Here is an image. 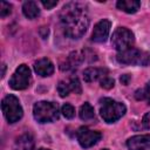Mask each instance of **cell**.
I'll use <instances>...</instances> for the list:
<instances>
[{
  "label": "cell",
  "mask_w": 150,
  "mask_h": 150,
  "mask_svg": "<svg viewBox=\"0 0 150 150\" xmlns=\"http://www.w3.org/2000/svg\"><path fill=\"white\" fill-rule=\"evenodd\" d=\"M125 105L121 102H117L109 97H104L101 100L100 114L107 123H114L120 120L125 114Z\"/></svg>",
  "instance_id": "obj_2"
},
{
  "label": "cell",
  "mask_w": 150,
  "mask_h": 150,
  "mask_svg": "<svg viewBox=\"0 0 150 150\" xmlns=\"http://www.w3.org/2000/svg\"><path fill=\"white\" fill-rule=\"evenodd\" d=\"M1 108H2L4 116L6 117V120L9 123H15L22 117V114H23L22 107H21L18 97L14 95L9 94L6 97H4Z\"/></svg>",
  "instance_id": "obj_5"
},
{
  "label": "cell",
  "mask_w": 150,
  "mask_h": 150,
  "mask_svg": "<svg viewBox=\"0 0 150 150\" xmlns=\"http://www.w3.org/2000/svg\"><path fill=\"white\" fill-rule=\"evenodd\" d=\"M32 81L30 69L26 64H20L9 80V87L14 90H22L29 87Z\"/></svg>",
  "instance_id": "obj_7"
},
{
  "label": "cell",
  "mask_w": 150,
  "mask_h": 150,
  "mask_svg": "<svg viewBox=\"0 0 150 150\" xmlns=\"http://www.w3.org/2000/svg\"><path fill=\"white\" fill-rule=\"evenodd\" d=\"M11 12H12V5L9 2L1 1L0 2V16L1 18H5V16L9 15Z\"/></svg>",
  "instance_id": "obj_22"
},
{
  "label": "cell",
  "mask_w": 150,
  "mask_h": 150,
  "mask_svg": "<svg viewBox=\"0 0 150 150\" xmlns=\"http://www.w3.org/2000/svg\"><path fill=\"white\" fill-rule=\"evenodd\" d=\"M116 6H117L118 9H121V11H123L125 13L134 14L139 8L141 2L137 1V0H120V1H117Z\"/></svg>",
  "instance_id": "obj_15"
},
{
  "label": "cell",
  "mask_w": 150,
  "mask_h": 150,
  "mask_svg": "<svg viewBox=\"0 0 150 150\" xmlns=\"http://www.w3.org/2000/svg\"><path fill=\"white\" fill-rule=\"evenodd\" d=\"M76 137H77V141L82 148H90V146L95 145L101 139L102 134L98 131L91 130L87 127H81L77 130Z\"/></svg>",
  "instance_id": "obj_8"
},
{
  "label": "cell",
  "mask_w": 150,
  "mask_h": 150,
  "mask_svg": "<svg viewBox=\"0 0 150 150\" xmlns=\"http://www.w3.org/2000/svg\"><path fill=\"white\" fill-rule=\"evenodd\" d=\"M60 21L66 36L80 39L89 26V16L86 6L80 2H68L60 12Z\"/></svg>",
  "instance_id": "obj_1"
},
{
  "label": "cell",
  "mask_w": 150,
  "mask_h": 150,
  "mask_svg": "<svg viewBox=\"0 0 150 150\" xmlns=\"http://www.w3.org/2000/svg\"><path fill=\"white\" fill-rule=\"evenodd\" d=\"M69 86H70V90L74 91L75 94H81V84H80V81L76 76H73L69 79Z\"/></svg>",
  "instance_id": "obj_21"
},
{
  "label": "cell",
  "mask_w": 150,
  "mask_h": 150,
  "mask_svg": "<svg viewBox=\"0 0 150 150\" xmlns=\"http://www.w3.org/2000/svg\"><path fill=\"white\" fill-rule=\"evenodd\" d=\"M79 115H80V118L82 121H89V120H93L95 117V111H94V108L88 102H86L84 104L81 105Z\"/></svg>",
  "instance_id": "obj_17"
},
{
  "label": "cell",
  "mask_w": 150,
  "mask_h": 150,
  "mask_svg": "<svg viewBox=\"0 0 150 150\" xmlns=\"http://www.w3.org/2000/svg\"><path fill=\"white\" fill-rule=\"evenodd\" d=\"M135 97L136 100L141 101V100H145L148 102V104H150V81L146 82V84L141 88V89H137L135 91Z\"/></svg>",
  "instance_id": "obj_18"
},
{
  "label": "cell",
  "mask_w": 150,
  "mask_h": 150,
  "mask_svg": "<svg viewBox=\"0 0 150 150\" xmlns=\"http://www.w3.org/2000/svg\"><path fill=\"white\" fill-rule=\"evenodd\" d=\"M23 15L28 19H35L40 15V8L35 1H26L22 5Z\"/></svg>",
  "instance_id": "obj_16"
},
{
  "label": "cell",
  "mask_w": 150,
  "mask_h": 150,
  "mask_svg": "<svg viewBox=\"0 0 150 150\" xmlns=\"http://www.w3.org/2000/svg\"><path fill=\"white\" fill-rule=\"evenodd\" d=\"M14 150H34V138L30 134H23L16 138Z\"/></svg>",
  "instance_id": "obj_14"
},
{
  "label": "cell",
  "mask_w": 150,
  "mask_h": 150,
  "mask_svg": "<svg viewBox=\"0 0 150 150\" xmlns=\"http://www.w3.org/2000/svg\"><path fill=\"white\" fill-rule=\"evenodd\" d=\"M110 25H111L110 21L107 19L100 20L94 27L91 40L95 42H105L109 35V32H110Z\"/></svg>",
  "instance_id": "obj_9"
},
{
  "label": "cell",
  "mask_w": 150,
  "mask_h": 150,
  "mask_svg": "<svg viewBox=\"0 0 150 150\" xmlns=\"http://www.w3.org/2000/svg\"><path fill=\"white\" fill-rule=\"evenodd\" d=\"M103 150H108V149H103Z\"/></svg>",
  "instance_id": "obj_29"
},
{
  "label": "cell",
  "mask_w": 150,
  "mask_h": 150,
  "mask_svg": "<svg viewBox=\"0 0 150 150\" xmlns=\"http://www.w3.org/2000/svg\"><path fill=\"white\" fill-rule=\"evenodd\" d=\"M134 42H135V38H134L132 32L125 27H118L112 33L111 45L118 52H123V50L131 48Z\"/></svg>",
  "instance_id": "obj_6"
},
{
  "label": "cell",
  "mask_w": 150,
  "mask_h": 150,
  "mask_svg": "<svg viewBox=\"0 0 150 150\" xmlns=\"http://www.w3.org/2000/svg\"><path fill=\"white\" fill-rule=\"evenodd\" d=\"M34 70L40 76H50L54 73V64L47 57H42L34 63Z\"/></svg>",
  "instance_id": "obj_12"
},
{
  "label": "cell",
  "mask_w": 150,
  "mask_h": 150,
  "mask_svg": "<svg viewBox=\"0 0 150 150\" xmlns=\"http://www.w3.org/2000/svg\"><path fill=\"white\" fill-rule=\"evenodd\" d=\"M5 75V64H2V76Z\"/></svg>",
  "instance_id": "obj_27"
},
{
  "label": "cell",
  "mask_w": 150,
  "mask_h": 150,
  "mask_svg": "<svg viewBox=\"0 0 150 150\" xmlns=\"http://www.w3.org/2000/svg\"><path fill=\"white\" fill-rule=\"evenodd\" d=\"M120 81H121V83L122 84H129V81H130V75H128V74H124V75H122L121 76V79H120Z\"/></svg>",
  "instance_id": "obj_26"
},
{
  "label": "cell",
  "mask_w": 150,
  "mask_h": 150,
  "mask_svg": "<svg viewBox=\"0 0 150 150\" xmlns=\"http://www.w3.org/2000/svg\"><path fill=\"white\" fill-rule=\"evenodd\" d=\"M100 83H101V87L102 88H104V89H110V88H112L114 87V83H115V81H114V79H111L110 76H104L102 80H100Z\"/></svg>",
  "instance_id": "obj_23"
},
{
  "label": "cell",
  "mask_w": 150,
  "mask_h": 150,
  "mask_svg": "<svg viewBox=\"0 0 150 150\" xmlns=\"http://www.w3.org/2000/svg\"><path fill=\"white\" fill-rule=\"evenodd\" d=\"M41 4L43 5L45 8H47V9H52L53 7H55V6L57 5V1H55V0H53V1H49V0L46 1V0H42Z\"/></svg>",
  "instance_id": "obj_24"
},
{
  "label": "cell",
  "mask_w": 150,
  "mask_h": 150,
  "mask_svg": "<svg viewBox=\"0 0 150 150\" xmlns=\"http://www.w3.org/2000/svg\"><path fill=\"white\" fill-rule=\"evenodd\" d=\"M86 56L84 54H81L80 52H73L68 55V57L66 59V61L63 63H61V69L62 70H71L77 68L83 61H84Z\"/></svg>",
  "instance_id": "obj_11"
},
{
  "label": "cell",
  "mask_w": 150,
  "mask_h": 150,
  "mask_svg": "<svg viewBox=\"0 0 150 150\" xmlns=\"http://www.w3.org/2000/svg\"><path fill=\"white\" fill-rule=\"evenodd\" d=\"M61 112H62V115L66 118H73L75 116V109H74V107L71 104H68V103H66V104L62 105Z\"/></svg>",
  "instance_id": "obj_20"
},
{
  "label": "cell",
  "mask_w": 150,
  "mask_h": 150,
  "mask_svg": "<svg viewBox=\"0 0 150 150\" xmlns=\"http://www.w3.org/2000/svg\"><path fill=\"white\" fill-rule=\"evenodd\" d=\"M107 75H108V70L105 68L90 67V68H87L83 71V79L88 83L94 82V81H97V80H102Z\"/></svg>",
  "instance_id": "obj_13"
},
{
  "label": "cell",
  "mask_w": 150,
  "mask_h": 150,
  "mask_svg": "<svg viewBox=\"0 0 150 150\" xmlns=\"http://www.w3.org/2000/svg\"><path fill=\"white\" fill-rule=\"evenodd\" d=\"M39 150H50V149H45V148H40Z\"/></svg>",
  "instance_id": "obj_28"
},
{
  "label": "cell",
  "mask_w": 150,
  "mask_h": 150,
  "mask_svg": "<svg viewBox=\"0 0 150 150\" xmlns=\"http://www.w3.org/2000/svg\"><path fill=\"white\" fill-rule=\"evenodd\" d=\"M129 150H149L150 149V135L132 136L127 141Z\"/></svg>",
  "instance_id": "obj_10"
},
{
  "label": "cell",
  "mask_w": 150,
  "mask_h": 150,
  "mask_svg": "<svg viewBox=\"0 0 150 150\" xmlns=\"http://www.w3.org/2000/svg\"><path fill=\"white\" fill-rule=\"evenodd\" d=\"M142 124L145 129H150V111L146 112L144 116H143V120H142Z\"/></svg>",
  "instance_id": "obj_25"
},
{
  "label": "cell",
  "mask_w": 150,
  "mask_h": 150,
  "mask_svg": "<svg viewBox=\"0 0 150 150\" xmlns=\"http://www.w3.org/2000/svg\"><path fill=\"white\" fill-rule=\"evenodd\" d=\"M57 91L60 94L61 97H66L69 95V93L71 91L70 90V86H69V82L67 81H60L59 84H57Z\"/></svg>",
  "instance_id": "obj_19"
},
{
  "label": "cell",
  "mask_w": 150,
  "mask_h": 150,
  "mask_svg": "<svg viewBox=\"0 0 150 150\" xmlns=\"http://www.w3.org/2000/svg\"><path fill=\"white\" fill-rule=\"evenodd\" d=\"M116 60L122 64H135V66H148L150 63V55L137 48H129L123 52H118Z\"/></svg>",
  "instance_id": "obj_4"
},
{
  "label": "cell",
  "mask_w": 150,
  "mask_h": 150,
  "mask_svg": "<svg viewBox=\"0 0 150 150\" xmlns=\"http://www.w3.org/2000/svg\"><path fill=\"white\" fill-rule=\"evenodd\" d=\"M33 115L34 118L40 123L54 122L59 118V107L54 102L40 101L34 104Z\"/></svg>",
  "instance_id": "obj_3"
}]
</instances>
